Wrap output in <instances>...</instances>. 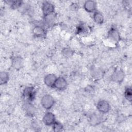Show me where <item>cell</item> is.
I'll list each match as a JSON object with an SVG mask.
<instances>
[{"mask_svg": "<svg viewBox=\"0 0 132 132\" xmlns=\"http://www.w3.org/2000/svg\"><path fill=\"white\" fill-rule=\"evenodd\" d=\"M55 103L54 98L50 94H45L41 100V104L43 108L46 110L51 109Z\"/></svg>", "mask_w": 132, "mask_h": 132, "instance_id": "6da1fadb", "label": "cell"}, {"mask_svg": "<svg viewBox=\"0 0 132 132\" xmlns=\"http://www.w3.org/2000/svg\"><path fill=\"white\" fill-rule=\"evenodd\" d=\"M125 78V73L122 69L115 70L111 76V80L116 83H122Z\"/></svg>", "mask_w": 132, "mask_h": 132, "instance_id": "7a4b0ae2", "label": "cell"}, {"mask_svg": "<svg viewBox=\"0 0 132 132\" xmlns=\"http://www.w3.org/2000/svg\"><path fill=\"white\" fill-rule=\"evenodd\" d=\"M96 109L101 114H106L110 109L109 103L105 100H100L96 104Z\"/></svg>", "mask_w": 132, "mask_h": 132, "instance_id": "3957f363", "label": "cell"}, {"mask_svg": "<svg viewBox=\"0 0 132 132\" xmlns=\"http://www.w3.org/2000/svg\"><path fill=\"white\" fill-rule=\"evenodd\" d=\"M41 9L44 16L54 13L55 11V6L54 4L50 2H44L42 3Z\"/></svg>", "mask_w": 132, "mask_h": 132, "instance_id": "277c9868", "label": "cell"}, {"mask_svg": "<svg viewBox=\"0 0 132 132\" xmlns=\"http://www.w3.org/2000/svg\"><path fill=\"white\" fill-rule=\"evenodd\" d=\"M68 82L67 80L62 76H59L57 78L53 87L57 90L63 91L65 90L67 87Z\"/></svg>", "mask_w": 132, "mask_h": 132, "instance_id": "5b68a950", "label": "cell"}, {"mask_svg": "<svg viewBox=\"0 0 132 132\" xmlns=\"http://www.w3.org/2000/svg\"><path fill=\"white\" fill-rule=\"evenodd\" d=\"M43 123L46 126H52L56 121L55 114L51 112H46L42 118Z\"/></svg>", "mask_w": 132, "mask_h": 132, "instance_id": "8992f818", "label": "cell"}, {"mask_svg": "<svg viewBox=\"0 0 132 132\" xmlns=\"http://www.w3.org/2000/svg\"><path fill=\"white\" fill-rule=\"evenodd\" d=\"M36 90L32 87H28L24 89L23 95L29 101H32L34 100L36 95Z\"/></svg>", "mask_w": 132, "mask_h": 132, "instance_id": "52a82bcc", "label": "cell"}, {"mask_svg": "<svg viewBox=\"0 0 132 132\" xmlns=\"http://www.w3.org/2000/svg\"><path fill=\"white\" fill-rule=\"evenodd\" d=\"M103 117L101 114L97 113H93L89 117V123L91 125L96 126L102 122Z\"/></svg>", "mask_w": 132, "mask_h": 132, "instance_id": "ba28073f", "label": "cell"}, {"mask_svg": "<svg viewBox=\"0 0 132 132\" xmlns=\"http://www.w3.org/2000/svg\"><path fill=\"white\" fill-rule=\"evenodd\" d=\"M84 8L88 13H94L96 11V3L94 1H86L84 4Z\"/></svg>", "mask_w": 132, "mask_h": 132, "instance_id": "9c48e42d", "label": "cell"}, {"mask_svg": "<svg viewBox=\"0 0 132 132\" xmlns=\"http://www.w3.org/2000/svg\"><path fill=\"white\" fill-rule=\"evenodd\" d=\"M57 78L56 75L53 73L48 74L44 77V83L47 87H53Z\"/></svg>", "mask_w": 132, "mask_h": 132, "instance_id": "30bf717a", "label": "cell"}, {"mask_svg": "<svg viewBox=\"0 0 132 132\" xmlns=\"http://www.w3.org/2000/svg\"><path fill=\"white\" fill-rule=\"evenodd\" d=\"M108 38L114 42H118L120 40V35L118 30L115 27H111L108 33Z\"/></svg>", "mask_w": 132, "mask_h": 132, "instance_id": "8fae6325", "label": "cell"}, {"mask_svg": "<svg viewBox=\"0 0 132 132\" xmlns=\"http://www.w3.org/2000/svg\"><path fill=\"white\" fill-rule=\"evenodd\" d=\"M12 67L17 70H19L23 67V61L20 56H14L12 59Z\"/></svg>", "mask_w": 132, "mask_h": 132, "instance_id": "7c38bea8", "label": "cell"}, {"mask_svg": "<svg viewBox=\"0 0 132 132\" xmlns=\"http://www.w3.org/2000/svg\"><path fill=\"white\" fill-rule=\"evenodd\" d=\"M45 33V29L43 27L41 26H36L33 28L32 29V34L34 36L36 37L40 38L44 36Z\"/></svg>", "mask_w": 132, "mask_h": 132, "instance_id": "4fadbf2b", "label": "cell"}, {"mask_svg": "<svg viewBox=\"0 0 132 132\" xmlns=\"http://www.w3.org/2000/svg\"><path fill=\"white\" fill-rule=\"evenodd\" d=\"M93 18L94 21L98 25H101L104 23V17L103 14L98 11H95L93 13Z\"/></svg>", "mask_w": 132, "mask_h": 132, "instance_id": "5bb4252c", "label": "cell"}, {"mask_svg": "<svg viewBox=\"0 0 132 132\" xmlns=\"http://www.w3.org/2000/svg\"><path fill=\"white\" fill-rule=\"evenodd\" d=\"M9 79L8 73L5 71H2L0 73V84L5 85L8 82Z\"/></svg>", "mask_w": 132, "mask_h": 132, "instance_id": "9a60e30c", "label": "cell"}, {"mask_svg": "<svg viewBox=\"0 0 132 132\" xmlns=\"http://www.w3.org/2000/svg\"><path fill=\"white\" fill-rule=\"evenodd\" d=\"M124 95L125 98L129 102L132 101V90L130 86H127L124 91Z\"/></svg>", "mask_w": 132, "mask_h": 132, "instance_id": "2e32d148", "label": "cell"}, {"mask_svg": "<svg viewBox=\"0 0 132 132\" xmlns=\"http://www.w3.org/2000/svg\"><path fill=\"white\" fill-rule=\"evenodd\" d=\"M74 53V51L69 47H65L63 48L61 51L62 55L66 58H69L72 56Z\"/></svg>", "mask_w": 132, "mask_h": 132, "instance_id": "e0dca14e", "label": "cell"}, {"mask_svg": "<svg viewBox=\"0 0 132 132\" xmlns=\"http://www.w3.org/2000/svg\"><path fill=\"white\" fill-rule=\"evenodd\" d=\"M44 21L45 23L48 25H50L52 24L55 20V15L54 14V13L47 15L46 16H44Z\"/></svg>", "mask_w": 132, "mask_h": 132, "instance_id": "ac0fdd59", "label": "cell"}, {"mask_svg": "<svg viewBox=\"0 0 132 132\" xmlns=\"http://www.w3.org/2000/svg\"><path fill=\"white\" fill-rule=\"evenodd\" d=\"M53 129L55 131H61L63 129V126L62 124L56 121L52 125Z\"/></svg>", "mask_w": 132, "mask_h": 132, "instance_id": "d6986e66", "label": "cell"}, {"mask_svg": "<svg viewBox=\"0 0 132 132\" xmlns=\"http://www.w3.org/2000/svg\"><path fill=\"white\" fill-rule=\"evenodd\" d=\"M25 109L26 110V112L28 114V115H33L35 110L34 107L30 104H27L25 106Z\"/></svg>", "mask_w": 132, "mask_h": 132, "instance_id": "ffe728a7", "label": "cell"}, {"mask_svg": "<svg viewBox=\"0 0 132 132\" xmlns=\"http://www.w3.org/2000/svg\"><path fill=\"white\" fill-rule=\"evenodd\" d=\"M22 5V2L19 1H11V3H10V5H11V7L13 9L20 8Z\"/></svg>", "mask_w": 132, "mask_h": 132, "instance_id": "44dd1931", "label": "cell"}, {"mask_svg": "<svg viewBox=\"0 0 132 132\" xmlns=\"http://www.w3.org/2000/svg\"><path fill=\"white\" fill-rule=\"evenodd\" d=\"M77 33L78 34H82V33H84L85 32L86 28H85V26L83 25H80L78 27V28L77 29Z\"/></svg>", "mask_w": 132, "mask_h": 132, "instance_id": "7402d4cb", "label": "cell"}]
</instances>
